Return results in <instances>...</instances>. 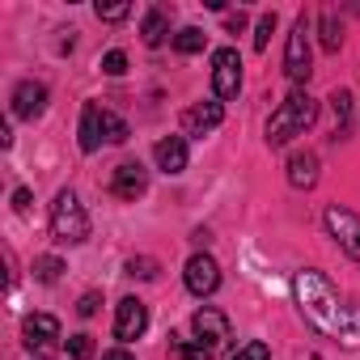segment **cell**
Wrapping results in <instances>:
<instances>
[{
	"label": "cell",
	"mask_w": 360,
	"mask_h": 360,
	"mask_svg": "<svg viewBox=\"0 0 360 360\" xmlns=\"http://www.w3.org/2000/svg\"><path fill=\"white\" fill-rule=\"evenodd\" d=\"M183 280H187V288H191L195 297H212V292L221 288V267H217L212 255H191Z\"/></svg>",
	"instance_id": "cell-7"
},
{
	"label": "cell",
	"mask_w": 360,
	"mask_h": 360,
	"mask_svg": "<svg viewBox=\"0 0 360 360\" xmlns=\"http://www.w3.org/2000/svg\"><path fill=\"white\" fill-rule=\"evenodd\" d=\"M165 34H169V22H165V13H161V9H148V13H144V26H140V39H144V47H161V43H165Z\"/></svg>",
	"instance_id": "cell-17"
},
{
	"label": "cell",
	"mask_w": 360,
	"mask_h": 360,
	"mask_svg": "<svg viewBox=\"0 0 360 360\" xmlns=\"http://www.w3.org/2000/svg\"><path fill=\"white\" fill-rule=\"evenodd\" d=\"M102 148V106L85 102L81 110V153H98Z\"/></svg>",
	"instance_id": "cell-16"
},
{
	"label": "cell",
	"mask_w": 360,
	"mask_h": 360,
	"mask_svg": "<svg viewBox=\"0 0 360 360\" xmlns=\"http://www.w3.org/2000/svg\"><path fill=\"white\" fill-rule=\"evenodd\" d=\"M318 119V102L309 98V94H288L284 102H280V110L267 119V144L271 148H284L292 136H305L309 131V123Z\"/></svg>",
	"instance_id": "cell-2"
},
{
	"label": "cell",
	"mask_w": 360,
	"mask_h": 360,
	"mask_svg": "<svg viewBox=\"0 0 360 360\" xmlns=\"http://www.w3.org/2000/svg\"><path fill=\"white\" fill-rule=\"evenodd\" d=\"M212 89H217V102H229L242 94V56L233 47H221L212 56Z\"/></svg>",
	"instance_id": "cell-4"
},
{
	"label": "cell",
	"mask_w": 360,
	"mask_h": 360,
	"mask_svg": "<svg viewBox=\"0 0 360 360\" xmlns=\"http://www.w3.org/2000/svg\"><path fill=\"white\" fill-rule=\"evenodd\" d=\"M102 72H106V77H123V72H127V56H123V51H106V56H102Z\"/></svg>",
	"instance_id": "cell-26"
},
{
	"label": "cell",
	"mask_w": 360,
	"mask_h": 360,
	"mask_svg": "<svg viewBox=\"0 0 360 360\" xmlns=\"http://www.w3.org/2000/svg\"><path fill=\"white\" fill-rule=\"evenodd\" d=\"M51 238L60 246H81L89 238V217H85V208L72 191H60L56 204H51Z\"/></svg>",
	"instance_id": "cell-3"
},
{
	"label": "cell",
	"mask_w": 360,
	"mask_h": 360,
	"mask_svg": "<svg viewBox=\"0 0 360 360\" xmlns=\"http://www.w3.org/2000/svg\"><path fill=\"white\" fill-rule=\"evenodd\" d=\"M174 47L183 51V56H200V51L208 47V34H204L200 26H183V30L174 34Z\"/></svg>",
	"instance_id": "cell-18"
},
{
	"label": "cell",
	"mask_w": 360,
	"mask_h": 360,
	"mask_svg": "<svg viewBox=\"0 0 360 360\" xmlns=\"http://www.w3.org/2000/svg\"><path fill=\"white\" fill-rule=\"evenodd\" d=\"M191 330H195V339H200L204 347H212V352H221V347L229 343V318H225L221 309H212V305H204V309L191 318Z\"/></svg>",
	"instance_id": "cell-9"
},
{
	"label": "cell",
	"mask_w": 360,
	"mask_h": 360,
	"mask_svg": "<svg viewBox=\"0 0 360 360\" xmlns=\"http://www.w3.org/2000/svg\"><path fill=\"white\" fill-rule=\"evenodd\" d=\"M292 292H297V305H301V314L314 330L339 339L343 347H360V305L339 297V288L322 271H309V267L297 271Z\"/></svg>",
	"instance_id": "cell-1"
},
{
	"label": "cell",
	"mask_w": 360,
	"mask_h": 360,
	"mask_svg": "<svg viewBox=\"0 0 360 360\" xmlns=\"http://www.w3.org/2000/svg\"><path fill=\"white\" fill-rule=\"evenodd\" d=\"M284 72H288V81L292 85H305L309 81V26H305V18H297V26H292V34H288V47H284Z\"/></svg>",
	"instance_id": "cell-5"
},
{
	"label": "cell",
	"mask_w": 360,
	"mask_h": 360,
	"mask_svg": "<svg viewBox=\"0 0 360 360\" xmlns=\"http://www.w3.org/2000/svg\"><path fill=\"white\" fill-rule=\"evenodd\" d=\"M326 229H330V238L360 263V217L335 204V208H326Z\"/></svg>",
	"instance_id": "cell-6"
},
{
	"label": "cell",
	"mask_w": 360,
	"mask_h": 360,
	"mask_svg": "<svg viewBox=\"0 0 360 360\" xmlns=\"http://www.w3.org/2000/svg\"><path fill=\"white\" fill-rule=\"evenodd\" d=\"M13 208H18V212H26V208H30V191H26V187H18V191H13Z\"/></svg>",
	"instance_id": "cell-31"
},
{
	"label": "cell",
	"mask_w": 360,
	"mask_h": 360,
	"mask_svg": "<svg viewBox=\"0 0 360 360\" xmlns=\"http://www.w3.org/2000/svg\"><path fill=\"white\" fill-rule=\"evenodd\" d=\"M229 360H271V347H267L263 339H250V343H242Z\"/></svg>",
	"instance_id": "cell-22"
},
{
	"label": "cell",
	"mask_w": 360,
	"mask_h": 360,
	"mask_svg": "<svg viewBox=\"0 0 360 360\" xmlns=\"http://www.w3.org/2000/svg\"><path fill=\"white\" fill-rule=\"evenodd\" d=\"M60 271H64V263H60V259H51V255L34 259V276H39L43 284H56V280H60Z\"/></svg>",
	"instance_id": "cell-21"
},
{
	"label": "cell",
	"mask_w": 360,
	"mask_h": 360,
	"mask_svg": "<svg viewBox=\"0 0 360 360\" xmlns=\"http://www.w3.org/2000/svg\"><path fill=\"white\" fill-rule=\"evenodd\" d=\"M144 191H148V174H144L140 161L115 165V174H110V195H119V200H140Z\"/></svg>",
	"instance_id": "cell-11"
},
{
	"label": "cell",
	"mask_w": 360,
	"mask_h": 360,
	"mask_svg": "<svg viewBox=\"0 0 360 360\" xmlns=\"http://www.w3.org/2000/svg\"><path fill=\"white\" fill-rule=\"evenodd\" d=\"M225 123V106L221 102H195V106H187L183 110V136H208V131H217Z\"/></svg>",
	"instance_id": "cell-10"
},
{
	"label": "cell",
	"mask_w": 360,
	"mask_h": 360,
	"mask_svg": "<svg viewBox=\"0 0 360 360\" xmlns=\"http://www.w3.org/2000/svg\"><path fill=\"white\" fill-rule=\"evenodd\" d=\"M153 157H157V169L161 174H183L187 169V140L183 136H165V140H157V148H153Z\"/></svg>",
	"instance_id": "cell-14"
},
{
	"label": "cell",
	"mask_w": 360,
	"mask_h": 360,
	"mask_svg": "<svg viewBox=\"0 0 360 360\" xmlns=\"http://www.w3.org/2000/svg\"><path fill=\"white\" fill-rule=\"evenodd\" d=\"M43 110H47V85L22 81V85L13 89V115H18V119H39Z\"/></svg>",
	"instance_id": "cell-13"
},
{
	"label": "cell",
	"mask_w": 360,
	"mask_h": 360,
	"mask_svg": "<svg viewBox=\"0 0 360 360\" xmlns=\"http://www.w3.org/2000/svg\"><path fill=\"white\" fill-rule=\"evenodd\" d=\"M169 339H174V356H178V360H212V356H217V352L204 347L200 339H183V335H169Z\"/></svg>",
	"instance_id": "cell-19"
},
{
	"label": "cell",
	"mask_w": 360,
	"mask_h": 360,
	"mask_svg": "<svg viewBox=\"0 0 360 360\" xmlns=\"http://www.w3.org/2000/svg\"><path fill=\"white\" fill-rule=\"evenodd\" d=\"M98 18L102 22H123V18H131V5H98Z\"/></svg>",
	"instance_id": "cell-29"
},
{
	"label": "cell",
	"mask_w": 360,
	"mask_h": 360,
	"mask_svg": "<svg viewBox=\"0 0 360 360\" xmlns=\"http://www.w3.org/2000/svg\"><path fill=\"white\" fill-rule=\"evenodd\" d=\"M68 356L72 360H94V339L89 335H72L68 339Z\"/></svg>",
	"instance_id": "cell-25"
},
{
	"label": "cell",
	"mask_w": 360,
	"mask_h": 360,
	"mask_svg": "<svg viewBox=\"0 0 360 360\" xmlns=\"http://www.w3.org/2000/svg\"><path fill=\"white\" fill-rule=\"evenodd\" d=\"M98 301H102L98 292H85V297H81V305H77V314H81V318H94V314H98Z\"/></svg>",
	"instance_id": "cell-30"
},
{
	"label": "cell",
	"mask_w": 360,
	"mask_h": 360,
	"mask_svg": "<svg viewBox=\"0 0 360 360\" xmlns=\"http://www.w3.org/2000/svg\"><path fill=\"white\" fill-rule=\"evenodd\" d=\"M127 276L153 280V276H157V259H131V263H127Z\"/></svg>",
	"instance_id": "cell-28"
},
{
	"label": "cell",
	"mask_w": 360,
	"mask_h": 360,
	"mask_svg": "<svg viewBox=\"0 0 360 360\" xmlns=\"http://www.w3.org/2000/svg\"><path fill=\"white\" fill-rule=\"evenodd\" d=\"M144 330H148V309H144V301L123 297L119 309H115V339H119V343H131V339H140Z\"/></svg>",
	"instance_id": "cell-8"
},
{
	"label": "cell",
	"mask_w": 360,
	"mask_h": 360,
	"mask_svg": "<svg viewBox=\"0 0 360 360\" xmlns=\"http://www.w3.org/2000/svg\"><path fill=\"white\" fill-rule=\"evenodd\" d=\"M288 183H292L297 191H309V187L318 183V157H314V153H292V157H288Z\"/></svg>",
	"instance_id": "cell-15"
},
{
	"label": "cell",
	"mask_w": 360,
	"mask_h": 360,
	"mask_svg": "<svg viewBox=\"0 0 360 360\" xmlns=\"http://www.w3.org/2000/svg\"><path fill=\"white\" fill-rule=\"evenodd\" d=\"M339 43H343V34L335 26V13H322V47L326 51H339Z\"/></svg>",
	"instance_id": "cell-23"
},
{
	"label": "cell",
	"mask_w": 360,
	"mask_h": 360,
	"mask_svg": "<svg viewBox=\"0 0 360 360\" xmlns=\"http://www.w3.org/2000/svg\"><path fill=\"white\" fill-rule=\"evenodd\" d=\"M127 136H131V131H127V123H123L115 110H106V106H102V140H106V144H123Z\"/></svg>",
	"instance_id": "cell-20"
},
{
	"label": "cell",
	"mask_w": 360,
	"mask_h": 360,
	"mask_svg": "<svg viewBox=\"0 0 360 360\" xmlns=\"http://www.w3.org/2000/svg\"><path fill=\"white\" fill-rule=\"evenodd\" d=\"M330 106H335V119H339V127H347V110H352V94H343V89H335V94H330Z\"/></svg>",
	"instance_id": "cell-27"
},
{
	"label": "cell",
	"mask_w": 360,
	"mask_h": 360,
	"mask_svg": "<svg viewBox=\"0 0 360 360\" xmlns=\"http://www.w3.org/2000/svg\"><path fill=\"white\" fill-rule=\"evenodd\" d=\"M271 30H276V13H263V18H259V26H255V47H259V51H267Z\"/></svg>",
	"instance_id": "cell-24"
},
{
	"label": "cell",
	"mask_w": 360,
	"mask_h": 360,
	"mask_svg": "<svg viewBox=\"0 0 360 360\" xmlns=\"http://www.w3.org/2000/svg\"><path fill=\"white\" fill-rule=\"evenodd\" d=\"M106 360H136V356H131L127 347H110V352H106Z\"/></svg>",
	"instance_id": "cell-32"
},
{
	"label": "cell",
	"mask_w": 360,
	"mask_h": 360,
	"mask_svg": "<svg viewBox=\"0 0 360 360\" xmlns=\"http://www.w3.org/2000/svg\"><path fill=\"white\" fill-rule=\"evenodd\" d=\"M22 335H26L30 352H51L56 339H60V322H56L51 314H30V318L22 322Z\"/></svg>",
	"instance_id": "cell-12"
},
{
	"label": "cell",
	"mask_w": 360,
	"mask_h": 360,
	"mask_svg": "<svg viewBox=\"0 0 360 360\" xmlns=\"http://www.w3.org/2000/svg\"><path fill=\"white\" fill-rule=\"evenodd\" d=\"M242 26H246V13H229V30H233V34H238V30H242Z\"/></svg>",
	"instance_id": "cell-33"
}]
</instances>
